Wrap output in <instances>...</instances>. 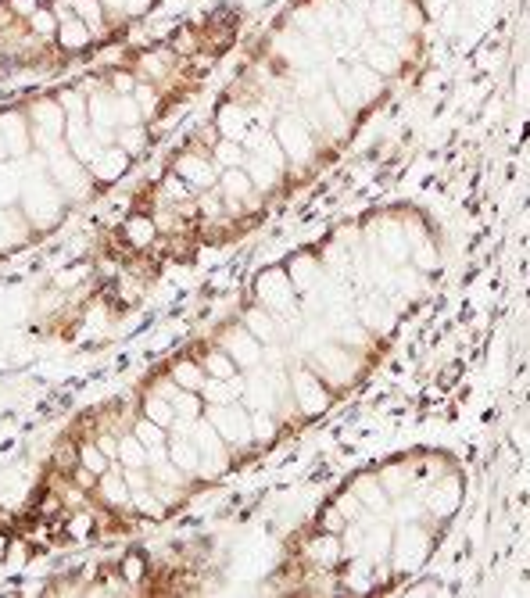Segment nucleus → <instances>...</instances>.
Instances as JSON below:
<instances>
[{"mask_svg": "<svg viewBox=\"0 0 530 598\" xmlns=\"http://www.w3.org/2000/svg\"><path fill=\"white\" fill-rule=\"evenodd\" d=\"M126 237L137 244V248H144V244H151L154 240V223L147 219V215H133L126 223Z\"/></svg>", "mask_w": 530, "mask_h": 598, "instance_id": "3", "label": "nucleus"}, {"mask_svg": "<svg viewBox=\"0 0 530 598\" xmlns=\"http://www.w3.org/2000/svg\"><path fill=\"white\" fill-rule=\"evenodd\" d=\"M36 4H51V0H36Z\"/></svg>", "mask_w": 530, "mask_h": 598, "instance_id": "4", "label": "nucleus"}, {"mask_svg": "<svg viewBox=\"0 0 530 598\" xmlns=\"http://www.w3.org/2000/svg\"><path fill=\"white\" fill-rule=\"evenodd\" d=\"M65 4H69L72 15H76L94 36L104 29V11H108V8H104V0H65Z\"/></svg>", "mask_w": 530, "mask_h": 598, "instance_id": "2", "label": "nucleus"}, {"mask_svg": "<svg viewBox=\"0 0 530 598\" xmlns=\"http://www.w3.org/2000/svg\"><path fill=\"white\" fill-rule=\"evenodd\" d=\"M176 176L190 187H212L215 176H212V162H208L205 154H183L180 162H176Z\"/></svg>", "mask_w": 530, "mask_h": 598, "instance_id": "1", "label": "nucleus"}]
</instances>
